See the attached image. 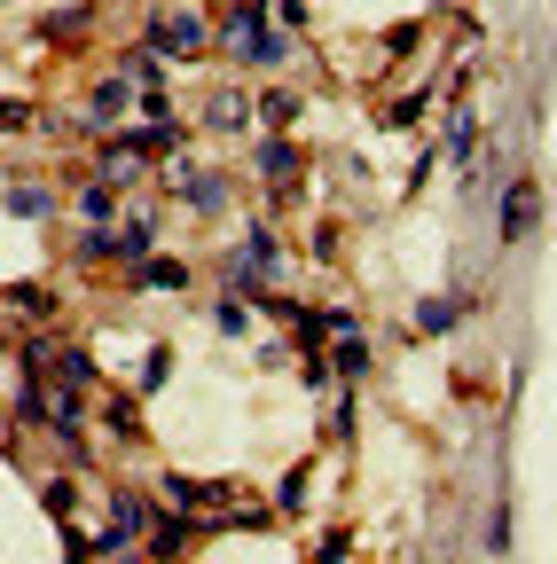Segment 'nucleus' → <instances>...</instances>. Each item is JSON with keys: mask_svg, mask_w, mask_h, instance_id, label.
Masks as SVG:
<instances>
[{"mask_svg": "<svg viewBox=\"0 0 557 564\" xmlns=\"http://www.w3.org/2000/svg\"><path fill=\"white\" fill-rule=\"evenodd\" d=\"M17 126H40V110H32V102H17V95H9V102H0V133H17Z\"/></svg>", "mask_w": 557, "mask_h": 564, "instance_id": "37", "label": "nucleus"}, {"mask_svg": "<svg viewBox=\"0 0 557 564\" xmlns=\"http://www.w3.org/2000/svg\"><path fill=\"white\" fill-rule=\"evenodd\" d=\"M463 322V299H416V337H448Z\"/></svg>", "mask_w": 557, "mask_h": 564, "instance_id": "21", "label": "nucleus"}, {"mask_svg": "<svg viewBox=\"0 0 557 564\" xmlns=\"http://www.w3.org/2000/svg\"><path fill=\"white\" fill-rule=\"evenodd\" d=\"M55 541H63V564H95V533H79L72 518L55 525Z\"/></svg>", "mask_w": 557, "mask_h": 564, "instance_id": "32", "label": "nucleus"}, {"mask_svg": "<svg viewBox=\"0 0 557 564\" xmlns=\"http://www.w3.org/2000/svg\"><path fill=\"white\" fill-rule=\"evenodd\" d=\"M40 510L63 525V518H72L79 510V478H40Z\"/></svg>", "mask_w": 557, "mask_h": 564, "instance_id": "28", "label": "nucleus"}, {"mask_svg": "<svg viewBox=\"0 0 557 564\" xmlns=\"http://www.w3.org/2000/svg\"><path fill=\"white\" fill-rule=\"evenodd\" d=\"M251 118H259L267 133H291V126L307 118V102H299L291 87H267V95H251Z\"/></svg>", "mask_w": 557, "mask_h": 564, "instance_id": "15", "label": "nucleus"}, {"mask_svg": "<svg viewBox=\"0 0 557 564\" xmlns=\"http://www.w3.org/2000/svg\"><path fill=\"white\" fill-rule=\"evenodd\" d=\"M126 102H133V79H126V70H110V79H95V87H87V126L118 133V126H126Z\"/></svg>", "mask_w": 557, "mask_h": 564, "instance_id": "9", "label": "nucleus"}, {"mask_svg": "<svg viewBox=\"0 0 557 564\" xmlns=\"http://www.w3.org/2000/svg\"><path fill=\"white\" fill-rule=\"evenodd\" d=\"M47 384L95 392V384H103V369H95V352H87V345H55V361H47Z\"/></svg>", "mask_w": 557, "mask_h": 564, "instance_id": "13", "label": "nucleus"}, {"mask_svg": "<svg viewBox=\"0 0 557 564\" xmlns=\"http://www.w3.org/2000/svg\"><path fill=\"white\" fill-rule=\"evenodd\" d=\"M118 282H126V291L133 299H150V291H189V259H133V267H118Z\"/></svg>", "mask_w": 557, "mask_h": 564, "instance_id": "8", "label": "nucleus"}, {"mask_svg": "<svg viewBox=\"0 0 557 564\" xmlns=\"http://www.w3.org/2000/svg\"><path fill=\"white\" fill-rule=\"evenodd\" d=\"M110 236H118V267H133V259H150V251H158L165 220H158V212H126V220H118Z\"/></svg>", "mask_w": 557, "mask_h": 564, "instance_id": "12", "label": "nucleus"}, {"mask_svg": "<svg viewBox=\"0 0 557 564\" xmlns=\"http://www.w3.org/2000/svg\"><path fill=\"white\" fill-rule=\"evenodd\" d=\"M432 95H440V87H408V95H393V102L377 110V126H416V118L432 110Z\"/></svg>", "mask_w": 557, "mask_h": 564, "instance_id": "24", "label": "nucleus"}, {"mask_svg": "<svg viewBox=\"0 0 557 564\" xmlns=\"http://www.w3.org/2000/svg\"><path fill=\"white\" fill-rule=\"evenodd\" d=\"M142 173H150V165H142V158H133V150H126V141H118V133H110V141H103V150H95V181H110V188H133V181H142Z\"/></svg>", "mask_w": 557, "mask_h": 564, "instance_id": "16", "label": "nucleus"}, {"mask_svg": "<svg viewBox=\"0 0 557 564\" xmlns=\"http://www.w3.org/2000/svg\"><path fill=\"white\" fill-rule=\"evenodd\" d=\"M165 181H173V196H189V212H221V204H228V181H221V173H196V165H165Z\"/></svg>", "mask_w": 557, "mask_h": 564, "instance_id": "11", "label": "nucleus"}, {"mask_svg": "<svg viewBox=\"0 0 557 564\" xmlns=\"http://www.w3.org/2000/svg\"><path fill=\"white\" fill-rule=\"evenodd\" d=\"M369 361H377V345H369L362 329L330 337V369H338V384H362V377H369Z\"/></svg>", "mask_w": 557, "mask_h": 564, "instance_id": "14", "label": "nucleus"}, {"mask_svg": "<svg viewBox=\"0 0 557 564\" xmlns=\"http://www.w3.org/2000/svg\"><path fill=\"white\" fill-rule=\"evenodd\" d=\"M440 158H448V165H471V158H479V118H471V95H448V133H440Z\"/></svg>", "mask_w": 557, "mask_h": 564, "instance_id": "10", "label": "nucleus"}, {"mask_svg": "<svg viewBox=\"0 0 557 564\" xmlns=\"http://www.w3.org/2000/svg\"><path fill=\"white\" fill-rule=\"evenodd\" d=\"M511 541H518V510H511V502H495V510H486L479 549H486V556H511Z\"/></svg>", "mask_w": 557, "mask_h": 564, "instance_id": "23", "label": "nucleus"}, {"mask_svg": "<svg viewBox=\"0 0 557 564\" xmlns=\"http://www.w3.org/2000/svg\"><path fill=\"white\" fill-rule=\"evenodd\" d=\"M213 40H221L236 63H259V70H275V63H291V55H299V40H283L267 17H251V9H228Z\"/></svg>", "mask_w": 557, "mask_h": 564, "instance_id": "1", "label": "nucleus"}, {"mask_svg": "<svg viewBox=\"0 0 557 564\" xmlns=\"http://www.w3.org/2000/svg\"><path fill=\"white\" fill-rule=\"evenodd\" d=\"M345 556H354V533H345V525H330V533L314 541V564H345Z\"/></svg>", "mask_w": 557, "mask_h": 564, "instance_id": "35", "label": "nucleus"}, {"mask_svg": "<svg viewBox=\"0 0 557 564\" xmlns=\"http://www.w3.org/2000/svg\"><path fill=\"white\" fill-rule=\"evenodd\" d=\"M142 47L158 63H196V55H213V17H204V9H165V17H150Z\"/></svg>", "mask_w": 557, "mask_h": 564, "instance_id": "2", "label": "nucleus"}, {"mask_svg": "<svg viewBox=\"0 0 557 564\" xmlns=\"http://www.w3.org/2000/svg\"><path fill=\"white\" fill-rule=\"evenodd\" d=\"M275 32L299 40V32H307V0H275Z\"/></svg>", "mask_w": 557, "mask_h": 564, "instance_id": "36", "label": "nucleus"}, {"mask_svg": "<svg viewBox=\"0 0 557 564\" xmlns=\"http://www.w3.org/2000/svg\"><path fill=\"white\" fill-rule=\"evenodd\" d=\"M9 212H17V220H47V212H55V188H9Z\"/></svg>", "mask_w": 557, "mask_h": 564, "instance_id": "30", "label": "nucleus"}, {"mask_svg": "<svg viewBox=\"0 0 557 564\" xmlns=\"http://www.w3.org/2000/svg\"><path fill=\"white\" fill-rule=\"evenodd\" d=\"M213 329H221V337H251V306H244V299H221V306H213Z\"/></svg>", "mask_w": 557, "mask_h": 564, "instance_id": "31", "label": "nucleus"}, {"mask_svg": "<svg viewBox=\"0 0 557 564\" xmlns=\"http://www.w3.org/2000/svg\"><path fill=\"white\" fill-rule=\"evenodd\" d=\"M0 299H9L17 314H32V322H47V314H63V291H40V282H9V291H0Z\"/></svg>", "mask_w": 557, "mask_h": 564, "instance_id": "20", "label": "nucleus"}, {"mask_svg": "<svg viewBox=\"0 0 557 564\" xmlns=\"http://www.w3.org/2000/svg\"><path fill=\"white\" fill-rule=\"evenodd\" d=\"M204 126L244 133V126H251V95H244V87H221V95H213V110H204Z\"/></svg>", "mask_w": 557, "mask_h": 564, "instance_id": "19", "label": "nucleus"}, {"mask_svg": "<svg viewBox=\"0 0 557 564\" xmlns=\"http://www.w3.org/2000/svg\"><path fill=\"white\" fill-rule=\"evenodd\" d=\"M118 564H150V556H142V549H126V556H118Z\"/></svg>", "mask_w": 557, "mask_h": 564, "instance_id": "39", "label": "nucleus"}, {"mask_svg": "<svg viewBox=\"0 0 557 564\" xmlns=\"http://www.w3.org/2000/svg\"><path fill=\"white\" fill-rule=\"evenodd\" d=\"M72 251H79V267H103V259H118V236H110V228H79Z\"/></svg>", "mask_w": 557, "mask_h": 564, "instance_id": "29", "label": "nucleus"}, {"mask_svg": "<svg viewBox=\"0 0 557 564\" xmlns=\"http://www.w3.org/2000/svg\"><path fill=\"white\" fill-rule=\"evenodd\" d=\"M299 384H307V392H330V384H338L330 352H299Z\"/></svg>", "mask_w": 557, "mask_h": 564, "instance_id": "34", "label": "nucleus"}, {"mask_svg": "<svg viewBox=\"0 0 557 564\" xmlns=\"http://www.w3.org/2000/svg\"><path fill=\"white\" fill-rule=\"evenodd\" d=\"M142 533H150V502L133 486H110V518L95 533V564H118L126 549H142Z\"/></svg>", "mask_w": 557, "mask_h": 564, "instance_id": "3", "label": "nucleus"}, {"mask_svg": "<svg viewBox=\"0 0 557 564\" xmlns=\"http://www.w3.org/2000/svg\"><path fill=\"white\" fill-rule=\"evenodd\" d=\"M79 212H87V228H118V188L110 181H87L79 188Z\"/></svg>", "mask_w": 557, "mask_h": 564, "instance_id": "25", "label": "nucleus"}, {"mask_svg": "<svg viewBox=\"0 0 557 564\" xmlns=\"http://www.w3.org/2000/svg\"><path fill=\"white\" fill-rule=\"evenodd\" d=\"M165 377H173V345H150V352H142V400H150Z\"/></svg>", "mask_w": 557, "mask_h": 564, "instance_id": "33", "label": "nucleus"}, {"mask_svg": "<svg viewBox=\"0 0 557 564\" xmlns=\"http://www.w3.org/2000/svg\"><path fill=\"white\" fill-rule=\"evenodd\" d=\"M158 494H165L173 510H213V518L236 502V486H228V478H189V470H165V478H158Z\"/></svg>", "mask_w": 557, "mask_h": 564, "instance_id": "7", "label": "nucleus"}, {"mask_svg": "<svg viewBox=\"0 0 557 564\" xmlns=\"http://www.w3.org/2000/svg\"><path fill=\"white\" fill-rule=\"evenodd\" d=\"M103 432L110 440H142V392H103Z\"/></svg>", "mask_w": 557, "mask_h": 564, "instance_id": "18", "label": "nucleus"}, {"mask_svg": "<svg viewBox=\"0 0 557 564\" xmlns=\"http://www.w3.org/2000/svg\"><path fill=\"white\" fill-rule=\"evenodd\" d=\"M267 525H275V510H259V502H228L213 518V533H267Z\"/></svg>", "mask_w": 557, "mask_h": 564, "instance_id": "26", "label": "nucleus"}, {"mask_svg": "<svg viewBox=\"0 0 557 564\" xmlns=\"http://www.w3.org/2000/svg\"><path fill=\"white\" fill-rule=\"evenodd\" d=\"M87 17H95V9H55V17H40V40H47V47H72V40L87 32Z\"/></svg>", "mask_w": 557, "mask_h": 564, "instance_id": "27", "label": "nucleus"}, {"mask_svg": "<svg viewBox=\"0 0 557 564\" xmlns=\"http://www.w3.org/2000/svg\"><path fill=\"white\" fill-rule=\"evenodd\" d=\"M542 228V181L534 173H511L503 196H495V243H526Z\"/></svg>", "mask_w": 557, "mask_h": 564, "instance_id": "5", "label": "nucleus"}, {"mask_svg": "<svg viewBox=\"0 0 557 564\" xmlns=\"http://www.w3.org/2000/svg\"><path fill=\"white\" fill-rule=\"evenodd\" d=\"M416 40H425V24H393V32H385V55H408Z\"/></svg>", "mask_w": 557, "mask_h": 564, "instance_id": "38", "label": "nucleus"}, {"mask_svg": "<svg viewBox=\"0 0 557 564\" xmlns=\"http://www.w3.org/2000/svg\"><path fill=\"white\" fill-rule=\"evenodd\" d=\"M251 173L267 188H299L307 181V150H299L291 133H251Z\"/></svg>", "mask_w": 557, "mask_h": 564, "instance_id": "6", "label": "nucleus"}, {"mask_svg": "<svg viewBox=\"0 0 557 564\" xmlns=\"http://www.w3.org/2000/svg\"><path fill=\"white\" fill-rule=\"evenodd\" d=\"M307 494H314V463H291V470H283V486H275V510L299 518V510H307Z\"/></svg>", "mask_w": 557, "mask_h": 564, "instance_id": "22", "label": "nucleus"}, {"mask_svg": "<svg viewBox=\"0 0 557 564\" xmlns=\"http://www.w3.org/2000/svg\"><path fill=\"white\" fill-rule=\"evenodd\" d=\"M236 259H244V267L267 282L275 267H283V243H275V228H267V220H244V251H236Z\"/></svg>", "mask_w": 557, "mask_h": 564, "instance_id": "17", "label": "nucleus"}, {"mask_svg": "<svg viewBox=\"0 0 557 564\" xmlns=\"http://www.w3.org/2000/svg\"><path fill=\"white\" fill-rule=\"evenodd\" d=\"M204 533H213V518H196V510H173V502H165V510H150L142 556H150V564H181V556H189Z\"/></svg>", "mask_w": 557, "mask_h": 564, "instance_id": "4", "label": "nucleus"}]
</instances>
